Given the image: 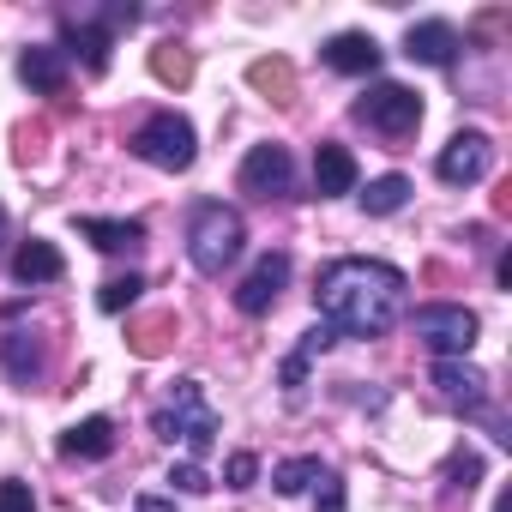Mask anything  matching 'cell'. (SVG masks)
<instances>
[{"mask_svg":"<svg viewBox=\"0 0 512 512\" xmlns=\"http://www.w3.org/2000/svg\"><path fill=\"white\" fill-rule=\"evenodd\" d=\"M314 302H320V320L338 332V338H386L404 308H410V278L386 260H332L314 284Z\"/></svg>","mask_w":512,"mask_h":512,"instance_id":"obj_1","label":"cell"},{"mask_svg":"<svg viewBox=\"0 0 512 512\" xmlns=\"http://www.w3.org/2000/svg\"><path fill=\"white\" fill-rule=\"evenodd\" d=\"M241 241H247V223L235 205L223 199H199L193 217H187V260L199 278H223L235 260H241Z\"/></svg>","mask_w":512,"mask_h":512,"instance_id":"obj_2","label":"cell"},{"mask_svg":"<svg viewBox=\"0 0 512 512\" xmlns=\"http://www.w3.org/2000/svg\"><path fill=\"white\" fill-rule=\"evenodd\" d=\"M151 434H163V440H181L193 458H205V452L217 446V410L205 404V386H199V380H175L169 404L151 416Z\"/></svg>","mask_w":512,"mask_h":512,"instance_id":"obj_3","label":"cell"},{"mask_svg":"<svg viewBox=\"0 0 512 512\" xmlns=\"http://www.w3.org/2000/svg\"><path fill=\"white\" fill-rule=\"evenodd\" d=\"M127 145H133V157H139V163H151V169H169V175L193 169V157H199L193 121H187V115H175V109H157L151 121H139V133H133Z\"/></svg>","mask_w":512,"mask_h":512,"instance_id":"obj_4","label":"cell"},{"mask_svg":"<svg viewBox=\"0 0 512 512\" xmlns=\"http://www.w3.org/2000/svg\"><path fill=\"white\" fill-rule=\"evenodd\" d=\"M356 121H368V127L386 133V139H410V133L422 127V97H416L410 85L380 79V85H368V91L356 97Z\"/></svg>","mask_w":512,"mask_h":512,"instance_id":"obj_5","label":"cell"},{"mask_svg":"<svg viewBox=\"0 0 512 512\" xmlns=\"http://www.w3.org/2000/svg\"><path fill=\"white\" fill-rule=\"evenodd\" d=\"M410 326H416V338L434 350V356H470V344H476V314L470 308H458V302H428V308H416L410 314Z\"/></svg>","mask_w":512,"mask_h":512,"instance_id":"obj_6","label":"cell"},{"mask_svg":"<svg viewBox=\"0 0 512 512\" xmlns=\"http://www.w3.org/2000/svg\"><path fill=\"white\" fill-rule=\"evenodd\" d=\"M434 392H440L446 410H464V416L488 410V374L476 362H464V356H440L434 362Z\"/></svg>","mask_w":512,"mask_h":512,"instance_id":"obj_7","label":"cell"},{"mask_svg":"<svg viewBox=\"0 0 512 512\" xmlns=\"http://www.w3.org/2000/svg\"><path fill=\"white\" fill-rule=\"evenodd\" d=\"M290 187H296V163H290L284 145H253L241 157V193H253V199H284Z\"/></svg>","mask_w":512,"mask_h":512,"instance_id":"obj_8","label":"cell"},{"mask_svg":"<svg viewBox=\"0 0 512 512\" xmlns=\"http://www.w3.org/2000/svg\"><path fill=\"white\" fill-rule=\"evenodd\" d=\"M488 163H494V139L488 133H452L446 139V151H440V181H452V187H476L482 175H488Z\"/></svg>","mask_w":512,"mask_h":512,"instance_id":"obj_9","label":"cell"},{"mask_svg":"<svg viewBox=\"0 0 512 512\" xmlns=\"http://www.w3.org/2000/svg\"><path fill=\"white\" fill-rule=\"evenodd\" d=\"M284 284H290V253H266V260L241 278L235 308H241V314H272L278 296H284Z\"/></svg>","mask_w":512,"mask_h":512,"instance_id":"obj_10","label":"cell"},{"mask_svg":"<svg viewBox=\"0 0 512 512\" xmlns=\"http://www.w3.org/2000/svg\"><path fill=\"white\" fill-rule=\"evenodd\" d=\"M109 49H115V37L91 19V13H79V19H61V55H73V61H85V73H103L109 67Z\"/></svg>","mask_w":512,"mask_h":512,"instance_id":"obj_11","label":"cell"},{"mask_svg":"<svg viewBox=\"0 0 512 512\" xmlns=\"http://www.w3.org/2000/svg\"><path fill=\"white\" fill-rule=\"evenodd\" d=\"M404 55H410L416 67H452V61H458V31H452L446 19H422V25L404 31Z\"/></svg>","mask_w":512,"mask_h":512,"instance_id":"obj_12","label":"cell"},{"mask_svg":"<svg viewBox=\"0 0 512 512\" xmlns=\"http://www.w3.org/2000/svg\"><path fill=\"white\" fill-rule=\"evenodd\" d=\"M332 344H338V332H332L326 320H314V326L302 332V344H296V350L284 356V368H278V380H284V392H290V404L302 398V386H308V368H314V356H326Z\"/></svg>","mask_w":512,"mask_h":512,"instance_id":"obj_13","label":"cell"},{"mask_svg":"<svg viewBox=\"0 0 512 512\" xmlns=\"http://www.w3.org/2000/svg\"><path fill=\"white\" fill-rule=\"evenodd\" d=\"M314 193H320V199L356 193V157H350L338 139H326V145L314 151Z\"/></svg>","mask_w":512,"mask_h":512,"instance_id":"obj_14","label":"cell"},{"mask_svg":"<svg viewBox=\"0 0 512 512\" xmlns=\"http://www.w3.org/2000/svg\"><path fill=\"white\" fill-rule=\"evenodd\" d=\"M326 67H332V73H350V79L380 73V43H374V37H362V31H344V37H332V43H326Z\"/></svg>","mask_w":512,"mask_h":512,"instance_id":"obj_15","label":"cell"},{"mask_svg":"<svg viewBox=\"0 0 512 512\" xmlns=\"http://www.w3.org/2000/svg\"><path fill=\"white\" fill-rule=\"evenodd\" d=\"M19 79H25L31 91H43V97H61V85H67V55L49 49V43H31V49L19 55Z\"/></svg>","mask_w":512,"mask_h":512,"instance_id":"obj_16","label":"cell"},{"mask_svg":"<svg viewBox=\"0 0 512 512\" xmlns=\"http://www.w3.org/2000/svg\"><path fill=\"white\" fill-rule=\"evenodd\" d=\"M79 235L103 253H133L145 247V223L139 217H79Z\"/></svg>","mask_w":512,"mask_h":512,"instance_id":"obj_17","label":"cell"},{"mask_svg":"<svg viewBox=\"0 0 512 512\" xmlns=\"http://www.w3.org/2000/svg\"><path fill=\"white\" fill-rule=\"evenodd\" d=\"M115 452V422L109 416H85L61 434V458H109Z\"/></svg>","mask_w":512,"mask_h":512,"instance_id":"obj_18","label":"cell"},{"mask_svg":"<svg viewBox=\"0 0 512 512\" xmlns=\"http://www.w3.org/2000/svg\"><path fill=\"white\" fill-rule=\"evenodd\" d=\"M67 266H61V253H55V241H19V253H13V278L19 284H55Z\"/></svg>","mask_w":512,"mask_h":512,"instance_id":"obj_19","label":"cell"},{"mask_svg":"<svg viewBox=\"0 0 512 512\" xmlns=\"http://www.w3.org/2000/svg\"><path fill=\"white\" fill-rule=\"evenodd\" d=\"M0 368H7L19 386H31L43 374V344L31 332H7V338H0Z\"/></svg>","mask_w":512,"mask_h":512,"instance_id":"obj_20","label":"cell"},{"mask_svg":"<svg viewBox=\"0 0 512 512\" xmlns=\"http://www.w3.org/2000/svg\"><path fill=\"white\" fill-rule=\"evenodd\" d=\"M404 199H410V181L404 175H380V181H368L362 211L368 217H392V211H404Z\"/></svg>","mask_w":512,"mask_h":512,"instance_id":"obj_21","label":"cell"},{"mask_svg":"<svg viewBox=\"0 0 512 512\" xmlns=\"http://www.w3.org/2000/svg\"><path fill=\"white\" fill-rule=\"evenodd\" d=\"M320 476H326V464H320V458H284V464L272 470V488H278V494H308Z\"/></svg>","mask_w":512,"mask_h":512,"instance_id":"obj_22","label":"cell"},{"mask_svg":"<svg viewBox=\"0 0 512 512\" xmlns=\"http://www.w3.org/2000/svg\"><path fill=\"white\" fill-rule=\"evenodd\" d=\"M247 85H260V91H272L278 103H290L296 73H290V61H253V67H247Z\"/></svg>","mask_w":512,"mask_h":512,"instance_id":"obj_23","label":"cell"},{"mask_svg":"<svg viewBox=\"0 0 512 512\" xmlns=\"http://www.w3.org/2000/svg\"><path fill=\"white\" fill-rule=\"evenodd\" d=\"M151 73H157L163 85H187V79H193V55H187L181 43H163V49H151Z\"/></svg>","mask_w":512,"mask_h":512,"instance_id":"obj_24","label":"cell"},{"mask_svg":"<svg viewBox=\"0 0 512 512\" xmlns=\"http://www.w3.org/2000/svg\"><path fill=\"white\" fill-rule=\"evenodd\" d=\"M139 290H145V278H139V272L109 278V284L97 290V308H103V314H121V308H133V302H139Z\"/></svg>","mask_w":512,"mask_h":512,"instance_id":"obj_25","label":"cell"},{"mask_svg":"<svg viewBox=\"0 0 512 512\" xmlns=\"http://www.w3.org/2000/svg\"><path fill=\"white\" fill-rule=\"evenodd\" d=\"M476 476H482V458L476 452H452V464H446V488H476Z\"/></svg>","mask_w":512,"mask_h":512,"instance_id":"obj_26","label":"cell"},{"mask_svg":"<svg viewBox=\"0 0 512 512\" xmlns=\"http://www.w3.org/2000/svg\"><path fill=\"white\" fill-rule=\"evenodd\" d=\"M253 476H260V458H253V452H229L223 482H229V488H253Z\"/></svg>","mask_w":512,"mask_h":512,"instance_id":"obj_27","label":"cell"},{"mask_svg":"<svg viewBox=\"0 0 512 512\" xmlns=\"http://www.w3.org/2000/svg\"><path fill=\"white\" fill-rule=\"evenodd\" d=\"M169 488H181V494H205V488H211V476L187 458V464H169Z\"/></svg>","mask_w":512,"mask_h":512,"instance_id":"obj_28","label":"cell"},{"mask_svg":"<svg viewBox=\"0 0 512 512\" xmlns=\"http://www.w3.org/2000/svg\"><path fill=\"white\" fill-rule=\"evenodd\" d=\"M0 512H37L31 482H0Z\"/></svg>","mask_w":512,"mask_h":512,"instance_id":"obj_29","label":"cell"},{"mask_svg":"<svg viewBox=\"0 0 512 512\" xmlns=\"http://www.w3.org/2000/svg\"><path fill=\"white\" fill-rule=\"evenodd\" d=\"M344 506H350V500H344V482L326 470V476H320V494H314V512H344Z\"/></svg>","mask_w":512,"mask_h":512,"instance_id":"obj_30","label":"cell"},{"mask_svg":"<svg viewBox=\"0 0 512 512\" xmlns=\"http://www.w3.org/2000/svg\"><path fill=\"white\" fill-rule=\"evenodd\" d=\"M163 332H169V320H151V326L139 332V356H157V350H163Z\"/></svg>","mask_w":512,"mask_h":512,"instance_id":"obj_31","label":"cell"},{"mask_svg":"<svg viewBox=\"0 0 512 512\" xmlns=\"http://www.w3.org/2000/svg\"><path fill=\"white\" fill-rule=\"evenodd\" d=\"M133 512H175V500H163V494H139Z\"/></svg>","mask_w":512,"mask_h":512,"instance_id":"obj_32","label":"cell"},{"mask_svg":"<svg viewBox=\"0 0 512 512\" xmlns=\"http://www.w3.org/2000/svg\"><path fill=\"white\" fill-rule=\"evenodd\" d=\"M0 241H7V205H0Z\"/></svg>","mask_w":512,"mask_h":512,"instance_id":"obj_33","label":"cell"}]
</instances>
